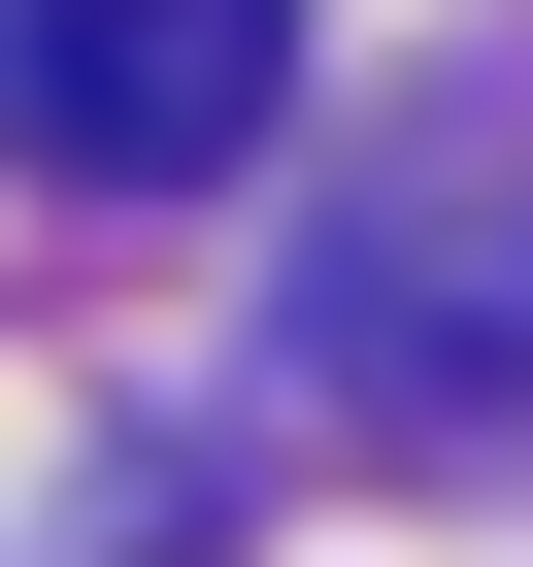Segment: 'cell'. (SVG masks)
I'll list each match as a JSON object with an SVG mask.
<instances>
[{
  "instance_id": "1",
  "label": "cell",
  "mask_w": 533,
  "mask_h": 567,
  "mask_svg": "<svg viewBox=\"0 0 533 567\" xmlns=\"http://www.w3.org/2000/svg\"><path fill=\"white\" fill-rule=\"evenodd\" d=\"M266 34H301V0H0V134L101 167V200H167V167L266 134Z\"/></svg>"
}]
</instances>
